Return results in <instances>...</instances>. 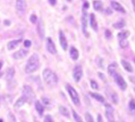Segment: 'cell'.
<instances>
[{"label":"cell","mask_w":135,"mask_h":122,"mask_svg":"<svg viewBox=\"0 0 135 122\" xmlns=\"http://www.w3.org/2000/svg\"><path fill=\"white\" fill-rule=\"evenodd\" d=\"M43 79L45 81V83L49 86V87H55L58 84V77L57 75L51 70L50 68H46L43 71Z\"/></svg>","instance_id":"6da1fadb"},{"label":"cell","mask_w":135,"mask_h":122,"mask_svg":"<svg viewBox=\"0 0 135 122\" xmlns=\"http://www.w3.org/2000/svg\"><path fill=\"white\" fill-rule=\"evenodd\" d=\"M38 67H40V58L36 54H32L26 63L25 71L27 73H32L38 70Z\"/></svg>","instance_id":"7a4b0ae2"},{"label":"cell","mask_w":135,"mask_h":122,"mask_svg":"<svg viewBox=\"0 0 135 122\" xmlns=\"http://www.w3.org/2000/svg\"><path fill=\"white\" fill-rule=\"evenodd\" d=\"M67 90L68 93L73 102V104L75 105H80V98H79V95L77 93V91L74 89V87H72L71 85H67Z\"/></svg>","instance_id":"3957f363"},{"label":"cell","mask_w":135,"mask_h":122,"mask_svg":"<svg viewBox=\"0 0 135 122\" xmlns=\"http://www.w3.org/2000/svg\"><path fill=\"white\" fill-rule=\"evenodd\" d=\"M22 92H23V95L22 96H24L27 99V102H32L34 98H35V94H34L32 88L30 87V86H28V85H25L23 87Z\"/></svg>","instance_id":"277c9868"},{"label":"cell","mask_w":135,"mask_h":122,"mask_svg":"<svg viewBox=\"0 0 135 122\" xmlns=\"http://www.w3.org/2000/svg\"><path fill=\"white\" fill-rule=\"evenodd\" d=\"M112 78H113L115 84L118 85V88H119L120 90H126V89H127V83H126V81L124 80V78H123L119 73L115 72V73L112 76Z\"/></svg>","instance_id":"5b68a950"},{"label":"cell","mask_w":135,"mask_h":122,"mask_svg":"<svg viewBox=\"0 0 135 122\" xmlns=\"http://www.w3.org/2000/svg\"><path fill=\"white\" fill-rule=\"evenodd\" d=\"M82 76H83V70L82 67L80 65H76L73 70V78H74V81L76 83L80 82V80L82 79Z\"/></svg>","instance_id":"8992f818"},{"label":"cell","mask_w":135,"mask_h":122,"mask_svg":"<svg viewBox=\"0 0 135 122\" xmlns=\"http://www.w3.org/2000/svg\"><path fill=\"white\" fill-rule=\"evenodd\" d=\"M16 9L19 16H24L26 12V1H23V0L16 1Z\"/></svg>","instance_id":"52a82bcc"},{"label":"cell","mask_w":135,"mask_h":122,"mask_svg":"<svg viewBox=\"0 0 135 122\" xmlns=\"http://www.w3.org/2000/svg\"><path fill=\"white\" fill-rule=\"evenodd\" d=\"M81 24H82V32L84 33L86 37H88L89 34L87 32V13L86 10L82 8V17H81Z\"/></svg>","instance_id":"ba28073f"},{"label":"cell","mask_w":135,"mask_h":122,"mask_svg":"<svg viewBox=\"0 0 135 122\" xmlns=\"http://www.w3.org/2000/svg\"><path fill=\"white\" fill-rule=\"evenodd\" d=\"M105 114L107 119L109 120V122H113V118H114V111L113 108L110 104H105Z\"/></svg>","instance_id":"9c48e42d"},{"label":"cell","mask_w":135,"mask_h":122,"mask_svg":"<svg viewBox=\"0 0 135 122\" xmlns=\"http://www.w3.org/2000/svg\"><path fill=\"white\" fill-rule=\"evenodd\" d=\"M46 49H47V51L50 53V54H52V55H54V54L57 53L56 47H55L53 40L51 39L50 37H48V38L46 39Z\"/></svg>","instance_id":"30bf717a"},{"label":"cell","mask_w":135,"mask_h":122,"mask_svg":"<svg viewBox=\"0 0 135 122\" xmlns=\"http://www.w3.org/2000/svg\"><path fill=\"white\" fill-rule=\"evenodd\" d=\"M59 43H60V46H61L62 50L66 51L68 49V40H67V38H66L65 33H64L61 30L59 31Z\"/></svg>","instance_id":"8fae6325"},{"label":"cell","mask_w":135,"mask_h":122,"mask_svg":"<svg viewBox=\"0 0 135 122\" xmlns=\"http://www.w3.org/2000/svg\"><path fill=\"white\" fill-rule=\"evenodd\" d=\"M110 4H111V7H112L114 10L119 12V13H123V14L126 13V9L124 8V6L120 5V3H118V2H117V1H111Z\"/></svg>","instance_id":"7c38bea8"},{"label":"cell","mask_w":135,"mask_h":122,"mask_svg":"<svg viewBox=\"0 0 135 122\" xmlns=\"http://www.w3.org/2000/svg\"><path fill=\"white\" fill-rule=\"evenodd\" d=\"M27 54H28V51H27V50H20V51H17V52L14 53L13 57H14V59L19 60V59H21V58H24Z\"/></svg>","instance_id":"4fadbf2b"},{"label":"cell","mask_w":135,"mask_h":122,"mask_svg":"<svg viewBox=\"0 0 135 122\" xmlns=\"http://www.w3.org/2000/svg\"><path fill=\"white\" fill-rule=\"evenodd\" d=\"M89 24H90V27L93 28V30L97 31L98 30V23H97V20L94 14H90L89 16Z\"/></svg>","instance_id":"5bb4252c"},{"label":"cell","mask_w":135,"mask_h":122,"mask_svg":"<svg viewBox=\"0 0 135 122\" xmlns=\"http://www.w3.org/2000/svg\"><path fill=\"white\" fill-rule=\"evenodd\" d=\"M120 64H122V66L125 68V70H127L128 72H132V71H133V67H132V65H131V63H130L129 61L123 59V60H120Z\"/></svg>","instance_id":"9a60e30c"},{"label":"cell","mask_w":135,"mask_h":122,"mask_svg":"<svg viewBox=\"0 0 135 122\" xmlns=\"http://www.w3.org/2000/svg\"><path fill=\"white\" fill-rule=\"evenodd\" d=\"M37 32L41 38H44V35H45V29H44V23L42 20L38 21V24H37Z\"/></svg>","instance_id":"2e32d148"},{"label":"cell","mask_w":135,"mask_h":122,"mask_svg":"<svg viewBox=\"0 0 135 122\" xmlns=\"http://www.w3.org/2000/svg\"><path fill=\"white\" fill-rule=\"evenodd\" d=\"M70 56L73 60H77L79 58V52L75 47H71L70 48Z\"/></svg>","instance_id":"e0dca14e"},{"label":"cell","mask_w":135,"mask_h":122,"mask_svg":"<svg viewBox=\"0 0 135 122\" xmlns=\"http://www.w3.org/2000/svg\"><path fill=\"white\" fill-rule=\"evenodd\" d=\"M14 76H15V68H14V67H9L8 70H6V73H5V79H6V81L9 82L11 80H13Z\"/></svg>","instance_id":"ac0fdd59"},{"label":"cell","mask_w":135,"mask_h":122,"mask_svg":"<svg viewBox=\"0 0 135 122\" xmlns=\"http://www.w3.org/2000/svg\"><path fill=\"white\" fill-rule=\"evenodd\" d=\"M34 105H35V110L38 113V115H43L44 114V111H45V108H44V105H42V103L38 102V100H36L34 103Z\"/></svg>","instance_id":"d6986e66"},{"label":"cell","mask_w":135,"mask_h":122,"mask_svg":"<svg viewBox=\"0 0 135 122\" xmlns=\"http://www.w3.org/2000/svg\"><path fill=\"white\" fill-rule=\"evenodd\" d=\"M20 43H21V39H16V40H12V41H9V43L7 44V49H8L9 51L14 50L15 48H17L18 46H19Z\"/></svg>","instance_id":"ffe728a7"},{"label":"cell","mask_w":135,"mask_h":122,"mask_svg":"<svg viewBox=\"0 0 135 122\" xmlns=\"http://www.w3.org/2000/svg\"><path fill=\"white\" fill-rule=\"evenodd\" d=\"M89 94H90L91 97H94V98H95L96 100H98L99 103H101V104H104V103H105V98H104V96H102L101 94L95 93V92H90Z\"/></svg>","instance_id":"44dd1931"},{"label":"cell","mask_w":135,"mask_h":122,"mask_svg":"<svg viewBox=\"0 0 135 122\" xmlns=\"http://www.w3.org/2000/svg\"><path fill=\"white\" fill-rule=\"evenodd\" d=\"M26 103H28V102H27V99H26L24 96H21L17 102H16V104H15V109H19V108L23 107Z\"/></svg>","instance_id":"7402d4cb"},{"label":"cell","mask_w":135,"mask_h":122,"mask_svg":"<svg viewBox=\"0 0 135 122\" xmlns=\"http://www.w3.org/2000/svg\"><path fill=\"white\" fill-rule=\"evenodd\" d=\"M130 35V32L128 30H124V31H120L118 34V40H125V39H128Z\"/></svg>","instance_id":"603a6c76"},{"label":"cell","mask_w":135,"mask_h":122,"mask_svg":"<svg viewBox=\"0 0 135 122\" xmlns=\"http://www.w3.org/2000/svg\"><path fill=\"white\" fill-rule=\"evenodd\" d=\"M117 68H118V64H117L115 62L109 64L108 68H107V70H108V72H109V75H110V76H113V75L117 72Z\"/></svg>","instance_id":"cb8c5ba5"},{"label":"cell","mask_w":135,"mask_h":122,"mask_svg":"<svg viewBox=\"0 0 135 122\" xmlns=\"http://www.w3.org/2000/svg\"><path fill=\"white\" fill-rule=\"evenodd\" d=\"M128 108H129L130 113L135 116V100L134 99H130V102H129V104H128Z\"/></svg>","instance_id":"d4e9b609"},{"label":"cell","mask_w":135,"mask_h":122,"mask_svg":"<svg viewBox=\"0 0 135 122\" xmlns=\"http://www.w3.org/2000/svg\"><path fill=\"white\" fill-rule=\"evenodd\" d=\"M125 25H126V22H125L124 20H119L118 22L113 24V27H114L115 29H122V28L125 27Z\"/></svg>","instance_id":"484cf974"},{"label":"cell","mask_w":135,"mask_h":122,"mask_svg":"<svg viewBox=\"0 0 135 122\" xmlns=\"http://www.w3.org/2000/svg\"><path fill=\"white\" fill-rule=\"evenodd\" d=\"M59 112H60L61 115H64V116H66V117H70V112H69V110H68L66 107L59 105Z\"/></svg>","instance_id":"4316f807"},{"label":"cell","mask_w":135,"mask_h":122,"mask_svg":"<svg viewBox=\"0 0 135 122\" xmlns=\"http://www.w3.org/2000/svg\"><path fill=\"white\" fill-rule=\"evenodd\" d=\"M93 5H94V8L96 10H102V8H103V3L101 1H94Z\"/></svg>","instance_id":"83f0119b"},{"label":"cell","mask_w":135,"mask_h":122,"mask_svg":"<svg viewBox=\"0 0 135 122\" xmlns=\"http://www.w3.org/2000/svg\"><path fill=\"white\" fill-rule=\"evenodd\" d=\"M110 98H111V100H112L113 104H115V105H118V96L115 92L112 91V92L110 93Z\"/></svg>","instance_id":"f1b7e54d"},{"label":"cell","mask_w":135,"mask_h":122,"mask_svg":"<svg viewBox=\"0 0 135 122\" xmlns=\"http://www.w3.org/2000/svg\"><path fill=\"white\" fill-rule=\"evenodd\" d=\"M73 113V117H74V119H75V121L76 122H83V120H82V118L77 114V112L76 111H73L72 112Z\"/></svg>","instance_id":"f546056e"},{"label":"cell","mask_w":135,"mask_h":122,"mask_svg":"<svg viewBox=\"0 0 135 122\" xmlns=\"http://www.w3.org/2000/svg\"><path fill=\"white\" fill-rule=\"evenodd\" d=\"M118 41H119V47L123 48V49H126V48L129 46L128 39H125V40H118Z\"/></svg>","instance_id":"4dcf8cb0"},{"label":"cell","mask_w":135,"mask_h":122,"mask_svg":"<svg viewBox=\"0 0 135 122\" xmlns=\"http://www.w3.org/2000/svg\"><path fill=\"white\" fill-rule=\"evenodd\" d=\"M85 121L86 122H95L93 116L89 114V113H85Z\"/></svg>","instance_id":"1f68e13d"},{"label":"cell","mask_w":135,"mask_h":122,"mask_svg":"<svg viewBox=\"0 0 135 122\" xmlns=\"http://www.w3.org/2000/svg\"><path fill=\"white\" fill-rule=\"evenodd\" d=\"M90 86H91L93 89H96V90L99 89V85H98V83L95 80H90Z\"/></svg>","instance_id":"d6a6232c"},{"label":"cell","mask_w":135,"mask_h":122,"mask_svg":"<svg viewBox=\"0 0 135 122\" xmlns=\"http://www.w3.org/2000/svg\"><path fill=\"white\" fill-rule=\"evenodd\" d=\"M30 22H31V23H33V24H35V23L37 22V17H36L34 14L30 16Z\"/></svg>","instance_id":"836d02e7"},{"label":"cell","mask_w":135,"mask_h":122,"mask_svg":"<svg viewBox=\"0 0 135 122\" xmlns=\"http://www.w3.org/2000/svg\"><path fill=\"white\" fill-rule=\"evenodd\" d=\"M44 122H54V120L52 119V117H51L50 115H47L45 117V119H44Z\"/></svg>","instance_id":"e575fe53"},{"label":"cell","mask_w":135,"mask_h":122,"mask_svg":"<svg viewBox=\"0 0 135 122\" xmlns=\"http://www.w3.org/2000/svg\"><path fill=\"white\" fill-rule=\"evenodd\" d=\"M24 46H25L26 48H29V47L31 46V41H30V40H25V41H24Z\"/></svg>","instance_id":"d590c367"},{"label":"cell","mask_w":135,"mask_h":122,"mask_svg":"<svg viewBox=\"0 0 135 122\" xmlns=\"http://www.w3.org/2000/svg\"><path fill=\"white\" fill-rule=\"evenodd\" d=\"M105 36H106V38L109 39V38L111 37V32H110L109 30H106V31H105Z\"/></svg>","instance_id":"8d00e7d4"},{"label":"cell","mask_w":135,"mask_h":122,"mask_svg":"<svg viewBox=\"0 0 135 122\" xmlns=\"http://www.w3.org/2000/svg\"><path fill=\"white\" fill-rule=\"evenodd\" d=\"M88 7H89V3H88L87 1H84V3H83V9L86 10Z\"/></svg>","instance_id":"74e56055"},{"label":"cell","mask_w":135,"mask_h":122,"mask_svg":"<svg viewBox=\"0 0 135 122\" xmlns=\"http://www.w3.org/2000/svg\"><path fill=\"white\" fill-rule=\"evenodd\" d=\"M97 122H103V118L100 114H98V117H97Z\"/></svg>","instance_id":"f35d334b"},{"label":"cell","mask_w":135,"mask_h":122,"mask_svg":"<svg viewBox=\"0 0 135 122\" xmlns=\"http://www.w3.org/2000/svg\"><path fill=\"white\" fill-rule=\"evenodd\" d=\"M43 100H44V103H45L46 105H49V104H50L49 99H48V98H46V97H43Z\"/></svg>","instance_id":"ab89813d"},{"label":"cell","mask_w":135,"mask_h":122,"mask_svg":"<svg viewBox=\"0 0 135 122\" xmlns=\"http://www.w3.org/2000/svg\"><path fill=\"white\" fill-rule=\"evenodd\" d=\"M48 2H49V3H50L51 5H55V4H56V2H57V1H56V0H49V1H48Z\"/></svg>","instance_id":"60d3db41"},{"label":"cell","mask_w":135,"mask_h":122,"mask_svg":"<svg viewBox=\"0 0 135 122\" xmlns=\"http://www.w3.org/2000/svg\"><path fill=\"white\" fill-rule=\"evenodd\" d=\"M98 75H99V76H100V78H101L102 80H105V76H104V75H103V73H101V72H99V73H98Z\"/></svg>","instance_id":"b9f144b4"},{"label":"cell","mask_w":135,"mask_h":122,"mask_svg":"<svg viewBox=\"0 0 135 122\" xmlns=\"http://www.w3.org/2000/svg\"><path fill=\"white\" fill-rule=\"evenodd\" d=\"M132 5H133V9H134V13H135V0H132Z\"/></svg>","instance_id":"7bdbcfd3"},{"label":"cell","mask_w":135,"mask_h":122,"mask_svg":"<svg viewBox=\"0 0 135 122\" xmlns=\"http://www.w3.org/2000/svg\"><path fill=\"white\" fill-rule=\"evenodd\" d=\"M130 80H131L132 82H134V83H135V79L133 78V77H131V78H130Z\"/></svg>","instance_id":"ee69618b"},{"label":"cell","mask_w":135,"mask_h":122,"mask_svg":"<svg viewBox=\"0 0 135 122\" xmlns=\"http://www.w3.org/2000/svg\"><path fill=\"white\" fill-rule=\"evenodd\" d=\"M2 64H3V62L0 60V70H1V67H2Z\"/></svg>","instance_id":"f6af8a7d"},{"label":"cell","mask_w":135,"mask_h":122,"mask_svg":"<svg viewBox=\"0 0 135 122\" xmlns=\"http://www.w3.org/2000/svg\"><path fill=\"white\" fill-rule=\"evenodd\" d=\"M0 122H2V119H0Z\"/></svg>","instance_id":"bcb514c9"},{"label":"cell","mask_w":135,"mask_h":122,"mask_svg":"<svg viewBox=\"0 0 135 122\" xmlns=\"http://www.w3.org/2000/svg\"><path fill=\"white\" fill-rule=\"evenodd\" d=\"M134 62H135V58H134Z\"/></svg>","instance_id":"7dc6e473"},{"label":"cell","mask_w":135,"mask_h":122,"mask_svg":"<svg viewBox=\"0 0 135 122\" xmlns=\"http://www.w3.org/2000/svg\"><path fill=\"white\" fill-rule=\"evenodd\" d=\"M134 91H135V89H134Z\"/></svg>","instance_id":"c3c4849f"},{"label":"cell","mask_w":135,"mask_h":122,"mask_svg":"<svg viewBox=\"0 0 135 122\" xmlns=\"http://www.w3.org/2000/svg\"><path fill=\"white\" fill-rule=\"evenodd\" d=\"M113 122H114V121H113Z\"/></svg>","instance_id":"681fc988"}]
</instances>
